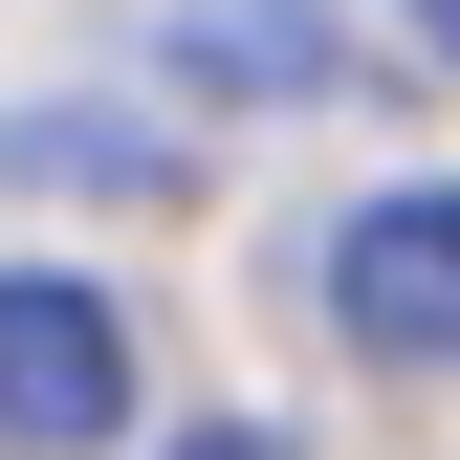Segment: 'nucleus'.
Here are the masks:
<instances>
[{
    "instance_id": "obj_1",
    "label": "nucleus",
    "mask_w": 460,
    "mask_h": 460,
    "mask_svg": "<svg viewBox=\"0 0 460 460\" xmlns=\"http://www.w3.org/2000/svg\"><path fill=\"white\" fill-rule=\"evenodd\" d=\"M132 417V329H110V285H0V460H88Z\"/></svg>"
},
{
    "instance_id": "obj_2",
    "label": "nucleus",
    "mask_w": 460,
    "mask_h": 460,
    "mask_svg": "<svg viewBox=\"0 0 460 460\" xmlns=\"http://www.w3.org/2000/svg\"><path fill=\"white\" fill-rule=\"evenodd\" d=\"M329 307H351V351H394V373H460V176L373 198L351 242H329Z\"/></svg>"
},
{
    "instance_id": "obj_3",
    "label": "nucleus",
    "mask_w": 460,
    "mask_h": 460,
    "mask_svg": "<svg viewBox=\"0 0 460 460\" xmlns=\"http://www.w3.org/2000/svg\"><path fill=\"white\" fill-rule=\"evenodd\" d=\"M176 66H198V88L307 110V88H351V44H329V22H285V0H198V22H176Z\"/></svg>"
},
{
    "instance_id": "obj_4",
    "label": "nucleus",
    "mask_w": 460,
    "mask_h": 460,
    "mask_svg": "<svg viewBox=\"0 0 460 460\" xmlns=\"http://www.w3.org/2000/svg\"><path fill=\"white\" fill-rule=\"evenodd\" d=\"M176 460H285V438H263V417H219V438H176Z\"/></svg>"
},
{
    "instance_id": "obj_5",
    "label": "nucleus",
    "mask_w": 460,
    "mask_h": 460,
    "mask_svg": "<svg viewBox=\"0 0 460 460\" xmlns=\"http://www.w3.org/2000/svg\"><path fill=\"white\" fill-rule=\"evenodd\" d=\"M394 22H417V44H438V66H460V0H394Z\"/></svg>"
}]
</instances>
